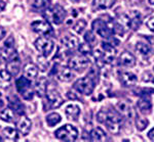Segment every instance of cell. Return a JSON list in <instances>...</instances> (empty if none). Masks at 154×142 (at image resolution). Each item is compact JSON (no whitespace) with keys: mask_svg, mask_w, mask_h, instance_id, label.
I'll list each match as a JSON object with an SVG mask.
<instances>
[{"mask_svg":"<svg viewBox=\"0 0 154 142\" xmlns=\"http://www.w3.org/2000/svg\"><path fill=\"white\" fill-rule=\"evenodd\" d=\"M97 120L100 123L105 124L106 128L108 131L112 134H118L121 130V125H122V119L119 114L116 113L112 109L103 108L97 114Z\"/></svg>","mask_w":154,"mask_h":142,"instance_id":"1","label":"cell"},{"mask_svg":"<svg viewBox=\"0 0 154 142\" xmlns=\"http://www.w3.org/2000/svg\"><path fill=\"white\" fill-rule=\"evenodd\" d=\"M44 17L54 25H61L66 17V11L61 5H54L44 10Z\"/></svg>","mask_w":154,"mask_h":142,"instance_id":"2","label":"cell"},{"mask_svg":"<svg viewBox=\"0 0 154 142\" xmlns=\"http://www.w3.org/2000/svg\"><path fill=\"white\" fill-rule=\"evenodd\" d=\"M73 88L83 95H89L93 93L94 89H95V80L91 76L83 77L74 83Z\"/></svg>","mask_w":154,"mask_h":142,"instance_id":"3","label":"cell"},{"mask_svg":"<svg viewBox=\"0 0 154 142\" xmlns=\"http://www.w3.org/2000/svg\"><path fill=\"white\" fill-rule=\"evenodd\" d=\"M32 84L30 79L26 78V77H20V78L17 80L16 82V87L17 90L22 96H23L24 99L26 100H31L34 96V91L32 89Z\"/></svg>","mask_w":154,"mask_h":142,"instance_id":"4","label":"cell"},{"mask_svg":"<svg viewBox=\"0 0 154 142\" xmlns=\"http://www.w3.org/2000/svg\"><path fill=\"white\" fill-rule=\"evenodd\" d=\"M34 46L37 49V51L41 54L43 57H48L51 54L54 48V41L48 37H39L34 42Z\"/></svg>","mask_w":154,"mask_h":142,"instance_id":"5","label":"cell"},{"mask_svg":"<svg viewBox=\"0 0 154 142\" xmlns=\"http://www.w3.org/2000/svg\"><path fill=\"white\" fill-rule=\"evenodd\" d=\"M54 136L60 140L64 141H74L76 140L78 136V131L74 126L66 124L63 127L59 128L58 130L54 132Z\"/></svg>","mask_w":154,"mask_h":142,"instance_id":"6","label":"cell"},{"mask_svg":"<svg viewBox=\"0 0 154 142\" xmlns=\"http://www.w3.org/2000/svg\"><path fill=\"white\" fill-rule=\"evenodd\" d=\"M46 98H48V101L51 105V108H59L64 102L59 90L54 84L48 85V88H46Z\"/></svg>","mask_w":154,"mask_h":142,"instance_id":"7","label":"cell"},{"mask_svg":"<svg viewBox=\"0 0 154 142\" xmlns=\"http://www.w3.org/2000/svg\"><path fill=\"white\" fill-rule=\"evenodd\" d=\"M93 31L95 32L96 34H98L99 36H101L102 38H110L112 36V32H113V29H110L108 26V24L106 22H104L103 19H95L93 22Z\"/></svg>","mask_w":154,"mask_h":142,"instance_id":"8","label":"cell"},{"mask_svg":"<svg viewBox=\"0 0 154 142\" xmlns=\"http://www.w3.org/2000/svg\"><path fill=\"white\" fill-rule=\"evenodd\" d=\"M89 66V59L85 55H75L71 57L68 63V67L71 70L82 72Z\"/></svg>","mask_w":154,"mask_h":142,"instance_id":"9","label":"cell"},{"mask_svg":"<svg viewBox=\"0 0 154 142\" xmlns=\"http://www.w3.org/2000/svg\"><path fill=\"white\" fill-rule=\"evenodd\" d=\"M31 29L33 30L35 33L42 34V35H48L53 31L51 25L48 21H34L31 23Z\"/></svg>","mask_w":154,"mask_h":142,"instance_id":"10","label":"cell"},{"mask_svg":"<svg viewBox=\"0 0 154 142\" xmlns=\"http://www.w3.org/2000/svg\"><path fill=\"white\" fill-rule=\"evenodd\" d=\"M31 128H32V122L28 117L26 116H22L20 120L17 123V130L21 135L23 136H27L28 134L30 133L31 131Z\"/></svg>","mask_w":154,"mask_h":142,"instance_id":"11","label":"cell"},{"mask_svg":"<svg viewBox=\"0 0 154 142\" xmlns=\"http://www.w3.org/2000/svg\"><path fill=\"white\" fill-rule=\"evenodd\" d=\"M102 49H103V61L104 63H110L113 61L114 56L116 55V49L111 44L103 42L102 43Z\"/></svg>","mask_w":154,"mask_h":142,"instance_id":"12","label":"cell"},{"mask_svg":"<svg viewBox=\"0 0 154 142\" xmlns=\"http://www.w3.org/2000/svg\"><path fill=\"white\" fill-rule=\"evenodd\" d=\"M128 19V21H126V24H128V26L130 27L131 30L139 29L141 23H142V16H141V14L136 10L131 11L128 16V19Z\"/></svg>","mask_w":154,"mask_h":142,"instance_id":"13","label":"cell"},{"mask_svg":"<svg viewBox=\"0 0 154 142\" xmlns=\"http://www.w3.org/2000/svg\"><path fill=\"white\" fill-rule=\"evenodd\" d=\"M16 54L18 53L16 52L14 47H9L6 45H4L3 47H0V64L7 63Z\"/></svg>","mask_w":154,"mask_h":142,"instance_id":"14","label":"cell"},{"mask_svg":"<svg viewBox=\"0 0 154 142\" xmlns=\"http://www.w3.org/2000/svg\"><path fill=\"white\" fill-rule=\"evenodd\" d=\"M136 57L128 51H125L119 56V64L126 68H133L136 64Z\"/></svg>","mask_w":154,"mask_h":142,"instance_id":"15","label":"cell"},{"mask_svg":"<svg viewBox=\"0 0 154 142\" xmlns=\"http://www.w3.org/2000/svg\"><path fill=\"white\" fill-rule=\"evenodd\" d=\"M9 108L14 111V113H16L17 114H20V116H23L25 114L24 104L17 96L11 97V99H9Z\"/></svg>","mask_w":154,"mask_h":142,"instance_id":"16","label":"cell"},{"mask_svg":"<svg viewBox=\"0 0 154 142\" xmlns=\"http://www.w3.org/2000/svg\"><path fill=\"white\" fill-rule=\"evenodd\" d=\"M6 70L11 74V76H17L20 72V58L18 54H16L12 58L6 63Z\"/></svg>","mask_w":154,"mask_h":142,"instance_id":"17","label":"cell"},{"mask_svg":"<svg viewBox=\"0 0 154 142\" xmlns=\"http://www.w3.org/2000/svg\"><path fill=\"white\" fill-rule=\"evenodd\" d=\"M120 82L126 87H131L137 84L138 78L135 74L131 73V72H125L120 75Z\"/></svg>","mask_w":154,"mask_h":142,"instance_id":"18","label":"cell"},{"mask_svg":"<svg viewBox=\"0 0 154 142\" xmlns=\"http://www.w3.org/2000/svg\"><path fill=\"white\" fill-rule=\"evenodd\" d=\"M65 114L66 117L71 121H77L79 117V114H80V108L77 104H69V105L66 106L65 108Z\"/></svg>","mask_w":154,"mask_h":142,"instance_id":"19","label":"cell"},{"mask_svg":"<svg viewBox=\"0 0 154 142\" xmlns=\"http://www.w3.org/2000/svg\"><path fill=\"white\" fill-rule=\"evenodd\" d=\"M138 108L143 114H149L152 111V103L150 101V98L144 96L138 100Z\"/></svg>","mask_w":154,"mask_h":142,"instance_id":"20","label":"cell"},{"mask_svg":"<svg viewBox=\"0 0 154 142\" xmlns=\"http://www.w3.org/2000/svg\"><path fill=\"white\" fill-rule=\"evenodd\" d=\"M57 78L62 82H70L74 78V74L70 68H61L57 72Z\"/></svg>","mask_w":154,"mask_h":142,"instance_id":"21","label":"cell"},{"mask_svg":"<svg viewBox=\"0 0 154 142\" xmlns=\"http://www.w3.org/2000/svg\"><path fill=\"white\" fill-rule=\"evenodd\" d=\"M11 84V74L7 70H0V88L7 89Z\"/></svg>","mask_w":154,"mask_h":142,"instance_id":"22","label":"cell"},{"mask_svg":"<svg viewBox=\"0 0 154 142\" xmlns=\"http://www.w3.org/2000/svg\"><path fill=\"white\" fill-rule=\"evenodd\" d=\"M61 42L67 49H74L79 45L78 38L75 36H71V35H67V36L63 37Z\"/></svg>","mask_w":154,"mask_h":142,"instance_id":"23","label":"cell"},{"mask_svg":"<svg viewBox=\"0 0 154 142\" xmlns=\"http://www.w3.org/2000/svg\"><path fill=\"white\" fill-rule=\"evenodd\" d=\"M38 75V67L36 64L29 63L24 67V76L28 79H34Z\"/></svg>","mask_w":154,"mask_h":142,"instance_id":"24","label":"cell"},{"mask_svg":"<svg viewBox=\"0 0 154 142\" xmlns=\"http://www.w3.org/2000/svg\"><path fill=\"white\" fill-rule=\"evenodd\" d=\"M116 108L117 111L120 113L122 116L125 117H131L133 116V108H131V104L126 101H119V102L116 104Z\"/></svg>","mask_w":154,"mask_h":142,"instance_id":"25","label":"cell"},{"mask_svg":"<svg viewBox=\"0 0 154 142\" xmlns=\"http://www.w3.org/2000/svg\"><path fill=\"white\" fill-rule=\"evenodd\" d=\"M91 141H105L106 134L101 128H95L91 132Z\"/></svg>","mask_w":154,"mask_h":142,"instance_id":"26","label":"cell"},{"mask_svg":"<svg viewBox=\"0 0 154 142\" xmlns=\"http://www.w3.org/2000/svg\"><path fill=\"white\" fill-rule=\"evenodd\" d=\"M46 88H48V82L44 78L39 79L38 81L36 82L35 85V92L37 93L38 96H43L44 93H46Z\"/></svg>","mask_w":154,"mask_h":142,"instance_id":"27","label":"cell"},{"mask_svg":"<svg viewBox=\"0 0 154 142\" xmlns=\"http://www.w3.org/2000/svg\"><path fill=\"white\" fill-rule=\"evenodd\" d=\"M0 119L6 123H11L14 121V111L11 108L0 109Z\"/></svg>","mask_w":154,"mask_h":142,"instance_id":"28","label":"cell"},{"mask_svg":"<svg viewBox=\"0 0 154 142\" xmlns=\"http://www.w3.org/2000/svg\"><path fill=\"white\" fill-rule=\"evenodd\" d=\"M49 0H35L32 4V8L36 11L46 10L49 7Z\"/></svg>","mask_w":154,"mask_h":142,"instance_id":"29","label":"cell"},{"mask_svg":"<svg viewBox=\"0 0 154 142\" xmlns=\"http://www.w3.org/2000/svg\"><path fill=\"white\" fill-rule=\"evenodd\" d=\"M45 121H46V124H48L49 127H54V126L58 125L60 122L62 121V118L58 113H51L46 116Z\"/></svg>","mask_w":154,"mask_h":142,"instance_id":"30","label":"cell"},{"mask_svg":"<svg viewBox=\"0 0 154 142\" xmlns=\"http://www.w3.org/2000/svg\"><path fill=\"white\" fill-rule=\"evenodd\" d=\"M2 134L8 140H17L18 139V131L11 127H6L2 130Z\"/></svg>","mask_w":154,"mask_h":142,"instance_id":"31","label":"cell"},{"mask_svg":"<svg viewBox=\"0 0 154 142\" xmlns=\"http://www.w3.org/2000/svg\"><path fill=\"white\" fill-rule=\"evenodd\" d=\"M115 0H95V7L97 9H108L113 6Z\"/></svg>","mask_w":154,"mask_h":142,"instance_id":"32","label":"cell"},{"mask_svg":"<svg viewBox=\"0 0 154 142\" xmlns=\"http://www.w3.org/2000/svg\"><path fill=\"white\" fill-rule=\"evenodd\" d=\"M136 48L143 55H149L151 52V47L146 42H138L136 45Z\"/></svg>","mask_w":154,"mask_h":142,"instance_id":"33","label":"cell"},{"mask_svg":"<svg viewBox=\"0 0 154 142\" xmlns=\"http://www.w3.org/2000/svg\"><path fill=\"white\" fill-rule=\"evenodd\" d=\"M85 27H86V22H85V19H78V21H77L76 23H75V25L73 26V30L76 32L77 34H81V33H82V32L84 31Z\"/></svg>","mask_w":154,"mask_h":142,"instance_id":"34","label":"cell"},{"mask_svg":"<svg viewBox=\"0 0 154 142\" xmlns=\"http://www.w3.org/2000/svg\"><path fill=\"white\" fill-rule=\"evenodd\" d=\"M149 121L146 118H137L136 120V127L139 131H143L148 126Z\"/></svg>","mask_w":154,"mask_h":142,"instance_id":"35","label":"cell"},{"mask_svg":"<svg viewBox=\"0 0 154 142\" xmlns=\"http://www.w3.org/2000/svg\"><path fill=\"white\" fill-rule=\"evenodd\" d=\"M84 41L88 44H89V45L93 46L97 42V37H96V35L94 34V32H91V31L86 32V33L84 34Z\"/></svg>","mask_w":154,"mask_h":142,"instance_id":"36","label":"cell"},{"mask_svg":"<svg viewBox=\"0 0 154 142\" xmlns=\"http://www.w3.org/2000/svg\"><path fill=\"white\" fill-rule=\"evenodd\" d=\"M79 51L83 54V55H88L91 52V45H89L85 42V43H80L79 44Z\"/></svg>","mask_w":154,"mask_h":142,"instance_id":"37","label":"cell"},{"mask_svg":"<svg viewBox=\"0 0 154 142\" xmlns=\"http://www.w3.org/2000/svg\"><path fill=\"white\" fill-rule=\"evenodd\" d=\"M146 25H147L148 29L150 30V31L154 32V16H153V17H151L150 19H148L147 23H146Z\"/></svg>","mask_w":154,"mask_h":142,"instance_id":"38","label":"cell"},{"mask_svg":"<svg viewBox=\"0 0 154 142\" xmlns=\"http://www.w3.org/2000/svg\"><path fill=\"white\" fill-rule=\"evenodd\" d=\"M67 96H68L69 99H78V97L75 95V93H73V92H71V91L67 92Z\"/></svg>","mask_w":154,"mask_h":142,"instance_id":"39","label":"cell"},{"mask_svg":"<svg viewBox=\"0 0 154 142\" xmlns=\"http://www.w3.org/2000/svg\"><path fill=\"white\" fill-rule=\"evenodd\" d=\"M6 7V2L3 1V0H0V12L3 11Z\"/></svg>","mask_w":154,"mask_h":142,"instance_id":"40","label":"cell"},{"mask_svg":"<svg viewBox=\"0 0 154 142\" xmlns=\"http://www.w3.org/2000/svg\"><path fill=\"white\" fill-rule=\"evenodd\" d=\"M148 138L150 139V140L154 141V128L151 129V130L148 132Z\"/></svg>","mask_w":154,"mask_h":142,"instance_id":"41","label":"cell"},{"mask_svg":"<svg viewBox=\"0 0 154 142\" xmlns=\"http://www.w3.org/2000/svg\"><path fill=\"white\" fill-rule=\"evenodd\" d=\"M146 39H147V41L149 42V44H152V45H154V36H147L146 37Z\"/></svg>","mask_w":154,"mask_h":142,"instance_id":"42","label":"cell"},{"mask_svg":"<svg viewBox=\"0 0 154 142\" xmlns=\"http://www.w3.org/2000/svg\"><path fill=\"white\" fill-rule=\"evenodd\" d=\"M5 34H6V31L2 28V27H0V39L3 38V37L5 36Z\"/></svg>","mask_w":154,"mask_h":142,"instance_id":"43","label":"cell"},{"mask_svg":"<svg viewBox=\"0 0 154 142\" xmlns=\"http://www.w3.org/2000/svg\"><path fill=\"white\" fill-rule=\"evenodd\" d=\"M3 106H4V99L2 97V94L0 93V109L3 108Z\"/></svg>","mask_w":154,"mask_h":142,"instance_id":"44","label":"cell"},{"mask_svg":"<svg viewBox=\"0 0 154 142\" xmlns=\"http://www.w3.org/2000/svg\"><path fill=\"white\" fill-rule=\"evenodd\" d=\"M149 2H150L152 5H154V0H149Z\"/></svg>","mask_w":154,"mask_h":142,"instance_id":"45","label":"cell"},{"mask_svg":"<svg viewBox=\"0 0 154 142\" xmlns=\"http://www.w3.org/2000/svg\"><path fill=\"white\" fill-rule=\"evenodd\" d=\"M0 140H2V138H1V137H0Z\"/></svg>","mask_w":154,"mask_h":142,"instance_id":"46","label":"cell"},{"mask_svg":"<svg viewBox=\"0 0 154 142\" xmlns=\"http://www.w3.org/2000/svg\"><path fill=\"white\" fill-rule=\"evenodd\" d=\"M153 83H154V79H153Z\"/></svg>","mask_w":154,"mask_h":142,"instance_id":"47","label":"cell"}]
</instances>
